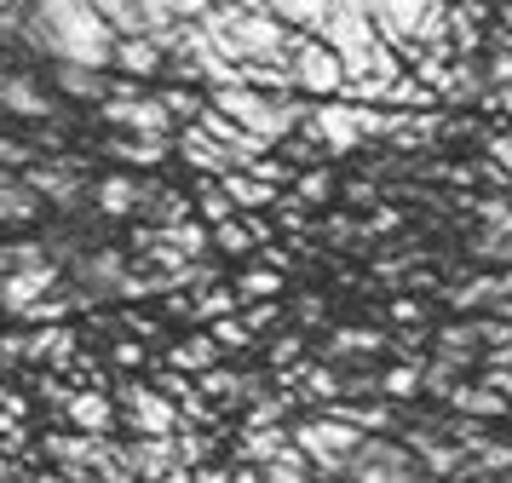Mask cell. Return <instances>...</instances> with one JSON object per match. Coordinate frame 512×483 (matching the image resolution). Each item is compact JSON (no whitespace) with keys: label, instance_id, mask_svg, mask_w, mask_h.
Instances as JSON below:
<instances>
[{"label":"cell","instance_id":"obj_20","mask_svg":"<svg viewBox=\"0 0 512 483\" xmlns=\"http://www.w3.org/2000/svg\"><path fill=\"white\" fill-rule=\"evenodd\" d=\"M179 150H185V161H196V167H236L231 150H225V144H213L202 127H190V133L179 138Z\"/></svg>","mask_w":512,"mask_h":483},{"label":"cell","instance_id":"obj_30","mask_svg":"<svg viewBox=\"0 0 512 483\" xmlns=\"http://www.w3.org/2000/svg\"><path fill=\"white\" fill-rule=\"evenodd\" d=\"M35 161V150L29 144H18V138H0V167H29Z\"/></svg>","mask_w":512,"mask_h":483},{"label":"cell","instance_id":"obj_43","mask_svg":"<svg viewBox=\"0 0 512 483\" xmlns=\"http://www.w3.org/2000/svg\"><path fill=\"white\" fill-rule=\"evenodd\" d=\"M495 156L507 161V173H512V144H507V138H495Z\"/></svg>","mask_w":512,"mask_h":483},{"label":"cell","instance_id":"obj_45","mask_svg":"<svg viewBox=\"0 0 512 483\" xmlns=\"http://www.w3.org/2000/svg\"><path fill=\"white\" fill-rule=\"evenodd\" d=\"M501 311H507V317H512V305H501Z\"/></svg>","mask_w":512,"mask_h":483},{"label":"cell","instance_id":"obj_19","mask_svg":"<svg viewBox=\"0 0 512 483\" xmlns=\"http://www.w3.org/2000/svg\"><path fill=\"white\" fill-rule=\"evenodd\" d=\"M58 87L70 92V98H98L104 92V75L93 64H70V58H58V75H52Z\"/></svg>","mask_w":512,"mask_h":483},{"label":"cell","instance_id":"obj_1","mask_svg":"<svg viewBox=\"0 0 512 483\" xmlns=\"http://www.w3.org/2000/svg\"><path fill=\"white\" fill-rule=\"evenodd\" d=\"M18 29H24L29 46H41L52 58H70V64L104 69L116 58V29L93 12V0H35V12Z\"/></svg>","mask_w":512,"mask_h":483},{"label":"cell","instance_id":"obj_24","mask_svg":"<svg viewBox=\"0 0 512 483\" xmlns=\"http://www.w3.org/2000/svg\"><path fill=\"white\" fill-rule=\"evenodd\" d=\"M455 409L461 414H484V420H495V414H507V397H495V386H478V391H455Z\"/></svg>","mask_w":512,"mask_h":483},{"label":"cell","instance_id":"obj_5","mask_svg":"<svg viewBox=\"0 0 512 483\" xmlns=\"http://www.w3.org/2000/svg\"><path fill=\"white\" fill-rule=\"evenodd\" d=\"M294 443H300V455L317 466V472H346V460H351V449L363 443V432L357 426H346L340 414H328V420H305L300 432H294Z\"/></svg>","mask_w":512,"mask_h":483},{"label":"cell","instance_id":"obj_27","mask_svg":"<svg viewBox=\"0 0 512 483\" xmlns=\"http://www.w3.org/2000/svg\"><path fill=\"white\" fill-rule=\"evenodd\" d=\"M52 455L64 460L70 472H87V466L98 460V443H87V437H58V443H52Z\"/></svg>","mask_w":512,"mask_h":483},{"label":"cell","instance_id":"obj_42","mask_svg":"<svg viewBox=\"0 0 512 483\" xmlns=\"http://www.w3.org/2000/svg\"><path fill=\"white\" fill-rule=\"evenodd\" d=\"M156 483H196V478H190V472H179V466H173V472H162V478H156Z\"/></svg>","mask_w":512,"mask_h":483},{"label":"cell","instance_id":"obj_16","mask_svg":"<svg viewBox=\"0 0 512 483\" xmlns=\"http://www.w3.org/2000/svg\"><path fill=\"white\" fill-rule=\"evenodd\" d=\"M35 213H41V196H35L29 184L0 173V225H24V219H35Z\"/></svg>","mask_w":512,"mask_h":483},{"label":"cell","instance_id":"obj_9","mask_svg":"<svg viewBox=\"0 0 512 483\" xmlns=\"http://www.w3.org/2000/svg\"><path fill=\"white\" fill-rule=\"evenodd\" d=\"M242 460H254V466H305L294 432H271V426H254V432H248Z\"/></svg>","mask_w":512,"mask_h":483},{"label":"cell","instance_id":"obj_44","mask_svg":"<svg viewBox=\"0 0 512 483\" xmlns=\"http://www.w3.org/2000/svg\"><path fill=\"white\" fill-rule=\"evenodd\" d=\"M0 483H6V460H0Z\"/></svg>","mask_w":512,"mask_h":483},{"label":"cell","instance_id":"obj_39","mask_svg":"<svg viewBox=\"0 0 512 483\" xmlns=\"http://www.w3.org/2000/svg\"><path fill=\"white\" fill-rule=\"evenodd\" d=\"M208 391H236V374H219V368H208V380H202Z\"/></svg>","mask_w":512,"mask_h":483},{"label":"cell","instance_id":"obj_6","mask_svg":"<svg viewBox=\"0 0 512 483\" xmlns=\"http://www.w3.org/2000/svg\"><path fill=\"white\" fill-rule=\"evenodd\" d=\"M305 121H311V133L323 138L328 150H351L357 138H369V133H397L392 115H369V110H357V104H323Z\"/></svg>","mask_w":512,"mask_h":483},{"label":"cell","instance_id":"obj_37","mask_svg":"<svg viewBox=\"0 0 512 483\" xmlns=\"http://www.w3.org/2000/svg\"><path fill=\"white\" fill-rule=\"evenodd\" d=\"M213 340H219V345H242V340H248V322L225 317V322H219V328H213Z\"/></svg>","mask_w":512,"mask_h":483},{"label":"cell","instance_id":"obj_2","mask_svg":"<svg viewBox=\"0 0 512 483\" xmlns=\"http://www.w3.org/2000/svg\"><path fill=\"white\" fill-rule=\"evenodd\" d=\"M208 41L231 58V64H282L288 58V29L277 12H242V6H208L202 12Z\"/></svg>","mask_w":512,"mask_h":483},{"label":"cell","instance_id":"obj_47","mask_svg":"<svg viewBox=\"0 0 512 483\" xmlns=\"http://www.w3.org/2000/svg\"><path fill=\"white\" fill-rule=\"evenodd\" d=\"M507 483H512V472H507Z\"/></svg>","mask_w":512,"mask_h":483},{"label":"cell","instance_id":"obj_14","mask_svg":"<svg viewBox=\"0 0 512 483\" xmlns=\"http://www.w3.org/2000/svg\"><path fill=\"white\" fill-rule=\"evenodd\" d=\"M127 420H133L144 437H167L173 432V403L156 397V391H144V386H127Z\"/></svg>","mask_w":512,"mask_h":483},{"label":"cell","instance_id":"obj_35","mask_svg":"<svg viewBox=\"0 0 512 483\" xmlns=\"http://www.w3.org/2000/svg\"><path fill=\"white\" fill-rule=\"evenodd\" d=\"M242 294H259V299L277 294V276H271V271H248V276H242Z\"/></svg>","mask_w":512,"mask_h":483},{"label":"cell","instance_id":"obj_18","mask_svg":"<svg viewBox=\"0 0 512 483\" xmlns=\"http://www.w3.org/2000/svg\"><path fill=\"white\" fill-rule=\"evenodd\" d=\"M225 196H231V207H265L277 190H271V179H259V173H225V184H219Z\"/></svg>","mask_w":512,"mask_h":483},{"label":"cell","instance_id":"obj_22","mask_svg":"<svg viewBox=\"0 0 512 483\" xmlns=\"http://www.w3.org/2000/svg\"><path fill=\"white\" fill-rule=\"evenodd\" d=\"M64 409H70V420L75 426H87V432H104V426H110V420H116V409H110V403H104V397H64Z\"/></svg>","mask_w":512,"mask_h":483},{"label":"cell","instance_id":"obj_4","mask_svg":"<svg viewBox=\"0 0 512 483\" xmlns=\"http://www.w3.org/2000/svg\"><path fill=\"white\" fill-rule=\"evenodd\" d=\"M346 478L351 483H420V460L403 443H392V437L363 432V443L346 460Z\"/></svg>","mask_w":512,"mask_h":483},{"label":"cell","instance_id":"obj_31","mask_svg":"<svg viewBox=\"0 0 512 483\" xmlns=\"http://www.w3.org/2000/svg\"><path fill=\"white\" fill-rule=\"evenodd\" d=\"M202 213H208L213 225H219V219H231V196H225V190H202Z\"/></svg>","mask_w":512,"mask_h":483},{"label":"cell","instance_id":"obj_38","mask_svg":"<svg viewBox=\"0 0 512 483\" xmlns=\"http://www.w3.org/2000/svg\"><path fill=\"white\" fill-rule=\"evenodd\" d=\"M196 311H202V317H225V311H236V299H231V294H208Z\"/></svg>","mask_w":512,"mask_h":483},{"label":"cell","instance_id":"obj_3","mask_svg":"<svg viewBox=\"0 0 512 483\" xmlns=\"http://www.w3.org/2000/svg\"><path fill=\"white\" fill-rule=\"evenodd\" d=\"M213 110L231 115L236 127H248V133H259V138H282V133H294V127L305 121V110L294 104V98H259L248 81L213 87Z\"/></svg>","mask_w":512,"mask_h":483},{"label":"cell","instance_id":"obj_40","mask_svg":"<svg viewBox=\"0 0 512 483\" xmlns=\"http://www.w3.org/2000/svg\"><path fill=\"white\" fill-rule=\"evenodd\" d=\"M271 420H282V403H259V409H254V426H271Z\"/></svg>","mask_w":512,"mask_h":483},{"label":"cell","instance_id":"obj_12","mask_svg":"<svg viewBox=\"0 0 512 483\" xmlns=\"http://www.w3.org/2000/svg\"><path fill=\"white\" fill-rule=\"evenodd\" d=\"M24 184L35 190V196H52V202H64V207L81 196V173H75V161H47V167H35V161H29Z\"/></svg>","mask_w":512,"mask_h":483},{"label":"cell","instance_id":"obj_10","mask_svg":"<svg viewBox=\"0 0 512 483\" xmlns=\"http://www.w3.org/2000/svg\"><path fill=\"white\" fill-rule=\"evenodd\" d=\"M52 282H58V271H52L47 259H41V265H18V271H6V282H0V305L24 311V305H35L41 294H52Z\"/></svg>","mask_w":512,"mask_h":483},{"label":"cell","instance_id":"obj_7","mask_svg":"<svg viewBox=\"0 0 512 483\" xmlns=\"http://www.w3.org/2000/svg\"><path fill=\"white\" fill-rule=\"evenodd\" d=\"M104 121H116L121 133H133V138H167V127H173V110H167L162 98H139V92L121 81L116 98L104 104Z\"/></svg>","mask_w":512,"mask_h":483},{"label":"cell","instance_id":"obj_29","mask_svg":"<svg viewBox=\"0 0 512 483\" xmlns=\"http://www.w3.org/2000/svg\"><path fill=\"white\" fill-rule=\"evenodd\" d=\"M116 156H127V161H162L167 156V138H121Z\"/></svg>","mask_w":512,"mask_h":483},{"label":"cell","instance_id":"obj_26","mask_svg":"<svg viewBox=\"0 0 512 483\" xmlns=\"http://www.w3.org/2000/svg\"><path fill=\"white\" fill-rule=\"evenodd\" d=\"M213 357H219V340H213V334H202V340H185L179 351H173V368H196V374H208Z\"/></svg>","mask_w":512,"mask_h":483},{"label":"cell","instance_id":"obj_17","mask_svg":"<svg viewBox=\"0 0 512 483\" xmlns=\"http://www.w3.org/2000/svg\"><path fill=\"white\" fill-rule=\"evenodd\" d=\"M484 236H478V253H489V259H507L512 253V207L501 202H484Z\"/></svg>","mask_w":512,"mask_h":483},{"label":"cell","instance_id":"obj_21","mask_svg":"<svg viewBox=\"0 0 512 483\" xmlns=\"http://www.w3.org/2000/svg\"><path fill=\"white\" fill-rule=\"evenodd\" d=\"M93 12L110 29H116V41L121 35H144V12H139V0H93Z\"/></svg>","mask_w":512,"mask_h":483},{"label":"cell","instance_id":"obj_8","mask_svg":"<svg viewBox=\"0 0 512 483\" xmlns=\"http://www.w3.org/2000/svg\"><path fill=\"white\" fill-rule=\"evenodd\" d=\"M288 69H294V87L305 92H340V81H346V64H340V52L323 41H288Z\"/></svg>","mask_w":512,"mask_h":483},{"label":"cell","instance_id":"obj_33","mask_svg":"<svg viewBox=\"0 0 512 483\" xmlns=\"http://www.w3.org/2000/svg\"><path fill=\"white\" fill-rule=\"evenodd\" d=\"M415 386H420L415 368H392V374H386V391H392V397H409Z\"/></svg>","mask_w":512,"mask_h":483},{"label":"cell","instance_id":"obj_32","mask_svg":"<svg viewBox=\"0 0 512 483\" xmlns=\"http://www.w3.org/2000/svg\"><path fill=\"white\" fill-rule=\"evenodd\" d=\"M219 242H225V248H236V253H242V248H248V242H254V230H248V225H231V219H219Z\"/></svg>","mask_w":512,"mask_h":483},{"label":"cell","instance_id":"obj_34","mask_svg":"<svg viewBox=\"0 0 512 483\" xmlns=\"http://www.w3.org/2000/svg\"><path fill=\"white\" fill-rule=\"evenodd\" d=\"M259 483H311V478H305V466H265Z\"/></svg>","mask_w":512,"mask_h":483},{"label":"cell","instance_id":"obj_25","mask_svg":"<svg viewBox=\"0 0 512 483\" xmlns=\"http://www.w3.org/2000/svg\"><path fill=\"white\" fill-rule=\"evenodd\" d=\"M271 12H277L282 23H300V29H317L328 12V0H271Z\"/></svg>","mask_w":512,"mask_h":483},{"label":"cell","instance_id":"obj_36","mask_svg":"<svg viewBox=\"0 0 512 483\" xmlns=\"http://www.w3.org/2000/svg\"><path fill=\"white\" fill-rule=\"evenodd\" d=\"M162 104H167L173 115H202V98H196V92H167Z\"/></svg>","mask_w":512,"mask_h":483},{"label":"cell","instance_id":"obj_28","mask_svg":"<svg viewBox=\"0 0 512 483\" xmlns=\"http://www.w3.org/2000/svg\"><path fill=\"white\" fill-rule=\"evenodd\" d=\"M87 282H98V288H127V276H121V253H98L93 265H87Z\"/></svg>","mask_w":512,"mask_h":483},{"label":"cell","instance_id":"obj_11","mask_svg":"<svg viewBox=\"0 0 512 483\" xmlns=\"http://www.w3.org/2000/svg\"><path fill=\"white\" fill-rule=\"evenodd\" d=\"M409 455H415L426 472L455 478V472L466 466V443H449V437H438V432H415V437H409Z\"/></svg>","mask_w":512,"mask_h":483},{"label":"cell","instance_id":"obj_41","mask_svg":"<svg viewBox=\"0 0 512 483\" xmlns=\"http://www.w3.org/2000/svg\"><path fill=\"white\" fill-rule=\"evenodd\" d=\"M334 345H380V340H374V334H363V328H351V334H340Z\"/></svg>","mask_w":512,"mask_h":483},{"label":"cell","instance_id":"obj_13","mask_svg":"<svg viewBox=\"0 0 512 483\" xmlns=\"http://www.w3.org/2000/svg\"><path fill=\"white\" fill-rule=\"evenodd\" d=\"M121 455H127V472L133 478H162L179 466V449L167 443V437H139V443H121Z\"/></svg>","mask_w":512,"mask_h":483},{"label":"cell","instance_id":"obj_15","mask_svg":"<svg viewBox=\"0 0 512 483\" xmlns=\"http://www.w3.org/2000/svg\"><path fill=\"white\" fill-rule=\"evenodd\" d=\"M110 64H121L127 75H156V69H162V46L150 41V35H121Z\"/></svg>","mask_w":512,"mask_h":483},{"label":"cell","instance_id":"obj_23","mask_svg":"<svg viewBox=\"0 0 512 483\" xmlns=\"http://www.w3.org/2000/svg\"><path fill=\"white\" fill-rule=\"evenodd\" d=\"M139 202H144V190L133 179H121V173L98 184V207H104V213H133Z\"/></svg>","mask_w":512,"mask_h":483},{"label":"cell","instance_id":"obj_46","mask_svg":"<svg viewBox=\"0 0 512 483\" xmlns=\"http://www.w3.org/2000/svg\"><path fill=\"white\" fill-rule=\"evenodd\" d=\"M47 483H64V478H47Z\"/></svg>","mask_w":512,"mask_h":483}]
</instances>
